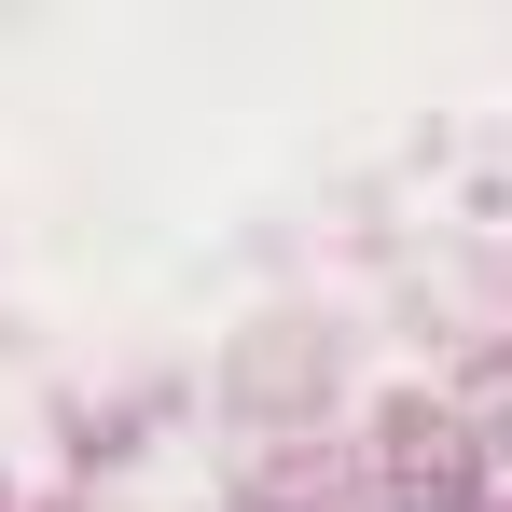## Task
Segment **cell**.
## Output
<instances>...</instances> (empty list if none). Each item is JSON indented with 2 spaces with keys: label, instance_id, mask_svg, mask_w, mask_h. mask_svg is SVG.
Masks as SVG:
<instances>
[{
  "label": "cell",
  "instance_id": "cell-3",
  "mask_svg": "<svg viewBox=\"0 0 512 512\" xmlns=\"http://www.w3.org/2000/svg\"><path fill=\"white\" fill-rule=\"evenodd\" d=\"M471 402H485V416L512 429V360H485V388H471Z\"/></svg>",
  "mask_w": 512,
  "mask_h": 512
},
{
  "label": "cell",
  "instance_id": "cell-2",
  "mask_svg": "<svg viewBox=\"0 0 512 512\" xmlns=\"http://www.w3.org/2000/svg\"><path fill=\"white\" fill-rule=\"evenodd\" d=\"M236 512H360V499H346V485H319V471H263Z\"/></svg>",
  "mask_w": 512,
  "mask_h": 512
},
{
  "label": "cell",
  "instance_id": "cell-1",
  "mask_svg": "<svg viewBox=\"0 0 512 512\" xmlns=\"http://www.w3.org/2000/svg\"><path fill=\"white\" fill-rule=\"evenodd\" d=\"M471 471H485V443L457 416H429V402L388 416V499L402 512H471Z\"/></svg>",
  "mask_w": 512,
  "mask_h": 512
}]
</instances>
